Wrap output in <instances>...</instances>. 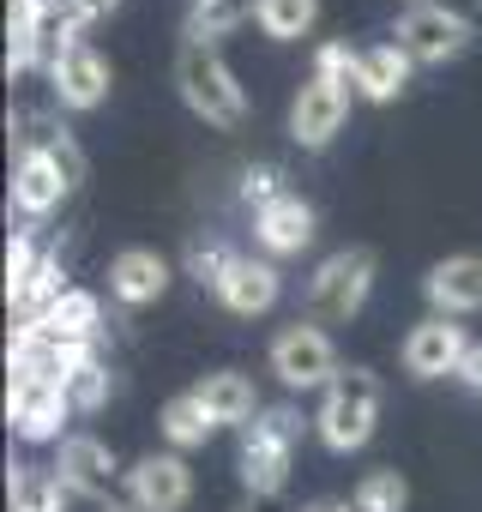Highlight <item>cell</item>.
<instances>
[{
  "label": "cell",
  "instance_id": "cell-11",
  "mask_svg": "<svg viewBox=\"0 0 482 512\" xmlns=\"http://www.w3.org/2000/svg\"><path fill=\"white\" fill-rule=\"evenodd\" d=\"M49 85L61 97V109H97L109 97V61L91 49V43H67L55 61H49Z\"/></svg>",
  "mask_w": 482,
  "mask_h": 512
},
{
  "label": "cell",
  "instance_id": "cell-8",
  "mask_svg": "<svg viewBox=\"0 0 482 512\" xmlns=\"http://www.w3.org/2000/svg\"><path fill=\"white\" fill-rule=\"evenodd\" d=\"M127 494L139 512H181L187 494H193V470L181 452H145L133 470H127Z\"/></svg>",
  "mask_w": 482,
  "mask_h": 512
},
{
  "label": "cell",
  "instance_id": "cell-14",
  "mask_svg": "<svg viewBox=\"0 0 482 512\" xmlns=\"http://www.w3.org/2000/svg\"><path fill=\"white\" fill-rule=\"evenodd\" d=\"M13 145H19V157H55V163L67 169L73 187L85 181V151L73 145V133H67L55 115H43V109H19V115H13Z\"/></svg>",
  "mask_w": 482,
  "mask_h": 512
},
{
  "label": "cell",
  "instance_id": "cell-23",
  "mask_svg": "<svg viewBox=\"0 0 482 512\" xmlns=\"http://www.w3.org/2000/svg\"><path fill=\"white\" fill-rule=\"evenodd\" d=\"M7 494H13V512H67V482L61 470H43V464H13Z\"/></svg>",
  "mask_w": 482,
  "mask_h": 512
},
{
  "label": "cell",
  "instance_id": "cell-24",
  "mask_svg": "<svg viewBox=\"0 0 482 512\" xmlns=\"http://www.w3.org/2000/svg\"><path fill=\"white\" fill-rule=\"evenodd\" d=\"M157 428H163V440H169L175 452H187V446H205V434H211L217 422L205 416V404H199L193 392H181V398H169V404H163Z\"/></svg>",
  "mask_w": 482,
  "mask_h": 512
},
{
  "label": "cell",
  "instance_id": "cell-37",
  "mask_svg": "<svg viewBox=\"0 0 482 512\" xmlns=\"http://www.w3.org/2000/svg\"><path fill=\"white\" fill-rule=\"evenodd\" d=\"M103 512H139V506H115V500H109V506H103Z\"/></svg>",
  "mask_w": 482,
  "mask_h": 512
},
{
  "label": "cell",
  "instance_id": "cell-10",
  "mask_svg": "<svg viewBox=\"0 0 482 512\" xmlns=\"http://www.w3.org/2000/svg\"><path fill=\"white\" fill-rule=\"evenodd\" d=\"M464 356H470V338H464V326H458V320H446V314H434V320L410 326V338H404V368H410L416 380L458 374V368H464Z\"/></svg>",
  "mask_w": 482,
  "mask_h": 512
},
{
  "label": "cell",
  "instance_id": "cell-29",
  "mask_svg": "<svg viewBox=\"0 0 482 512\" xmlns=\"http://www.w3.org/2000/svg\"><path fill=\"white\" fill-rule=\"evenodd\" d=\"M109 386H115L109 368L91 356V362H79V368L67 374V404H73L79 416H85V410H103V404H109Z\"/></svg>",
  "mask_w": 482,
  "mask_h": 512
},
{
  "label": "cell",
  "instance_id": "cell-12",
  "mask_svg": "<svg viewBox=\"0 0 482 512\" xmlns=\"http://www.w3.org/2000/svg\"><path fill=\"white\" fill-rule=\"evenodd\" d=\"M67 416H73L67 386H55V380H19L13 374V386H7V422L25 440H55Z\"/></svg>",
  "mask_w": 482,
  "mask_h": 512
},
{
  "label": "cell",
  "instance_id": "cell-5",
  "mask_svg": "<svg viewBox=\"0 0 482 512\" xmlns=\"http://www.w3.org/2000/svg\"><path fill=\"white\" fill-rule=\"evenodd\" d=\"M272 374L290 386V392H326L344 368H338V350H332V338H326V326L320 320H296V326H284L278 338H272Z\"/></svg>",
  "mask_w": 482,
  "mask_h": 512
},
{
  "label": "cell",
  "instance_id": "cell-6",
  "mask_svg": "<svg viewBox=\"0 0 482 512\" xmlns=\"http://www.w3.org/2000/svg\"><path fill=\"white\" fill-rule=\"evenodd\" d=\"M398 49L416 61V67H446L470 49V19L452 13V7H434V0H416V7L398 19Z\"/></svg>",
  "mask_w": 482,
  "mask_h": 512
},
{
  "label": "cell",
  "instance_id": "cell-36",
  "mask_svg": "<svg viewBox=\"0 0 482 512\" xmlns=\"http://www.w3.org/2000/svg\"><path fill=\"white\" fill-rule=\"evenodd\" d=\"M308 512H356V506H344V500H314Z\"/></svg>",
  "mask_w": 482,
  "mask_h": 512
},
{
  "label": "cell",
  "instance_id": "cell-34",
  "mask_svg": "<svg viewBox=\"0 0 482 512\" xmlns=\"http://www.w3.org/2000/svg\"><path fill=\"white\" fill-rule=\"evenodd\" d=\"M458 380H464L470 392H482V344H470V356H464V368H458Z\"/></svg>",
  "mask_w": 482,
  "mask_h": 512
},
{
  "label": "cell",
  "instance_id": "cell-32",
  "mask_svg": "<svg viewBox=\"0 0 482 512\" xmlns=\"http://www.w3.org/2000/svg\"><path fill=\"white\" fill-rule=\"evenodd\" d=\"M356 61H362V55H350L344 43H326V49H320V67H314V73H320V79H338V85L350 91V85H356Z\"/></svg>",
  "mask_w": 482,
  "mask_h": 512
},
{
  "label": "cell",
  "instance_id": "cell-33",
  "mask_svg": "<svg viewBox=\"0 0 482 512\" xmlns=\"http://www.w3.org/2000/svg\"><path fill=\"white\" fill-rule=\"evenodd\" d=\"M241 193H248L254 205H272V199H284V187H278V169H248Z\"/></svg>",
  "mask_w": 482,
  "mask_h": 512
},
{
  "label": "cell",
  "instance_id": "cell-16",
  "mask_svg": "<svg viewBox=\"0 0 482 512\" xmlns=\"http://www.w3.org/2000/svg\"><path fill=\"white\" fill-rule=\"evenodd\" d=\"M428 302L452 320V314H476L482 308V253H446L428 272Z\"/></svg>",
  "mask_w": 482,
  "mask_h": 512
},
{
  "label": "cell",
  "instance_id": "cell-35",
  "mask_svg": "<svg viewBox=\"0 0 482 512\" xmlns=\"http://www.w3.org/2000/svg\"><path fill=\"white\" fill-rule=\"evenodd\" d=\"M73 7H79L85 19H103V13H115V7H121V0H73Z\"/></svg>",
  "mask_w": 482,
  "mask_h": 512
},
{
  "label": "cell",
  "instance_id": "cell-27",
  "mask_svg": "<svg viewBox=\"0 0 482 512\" xmlns=\"http://www.w3.org/2000/svg\"><path fill=\"white\" fill-rule=\"evenodd\" d=\"M314 19H320V0H260V31L278 37V43L308 37Z\"/></svg>",
  "mask_w": 482,
  "mask_h": 512
},
{
  "label": "cell",
  "instance_id": "cell-2",
  "mask_svg": "<svg viewBox=\"0 0 482 512\" xmlns=\"http://www.w3.org/2000/svg\"><path fill=\"white\" fill-rule=\"evenodd\" d=\"M296 434H302V416L290 404L278 410H260L241 434V452H235V470H241V488L254 500H272L284 482H290V458H296Z\"/></svg>",
  "mask_w": 482,
  "mask_h": 512
},
{
  "label": "cell",
  "instance_id": "cell-25",
  "mask_svg": "<svg viewBox=\"0 0 482 512\" xmlns=\"http://www.w3.org/2000/svg\"><path fill=\"white\" fill-rule=\"evenodd\" d=\"M241 19H260V0H193L187 37H199V43H217V37H229Z\"/></svg>",
  "mask_w": 482,
  "mask_h": 512
},
{
  "label": "cell",
  "instance_id": "cell-22",
  "mask_svg": "<svg viewBox=\"0 0 482 512\" xmlns=\"http://www.w3.org/2000/svg\"><path fill=\"white\" fill-rule=\"evenodd\" d=\"M97 320H103L97 296H91V290H67L49 314H37V320H25V326L49 332V338H61V344H91V338H97Z\"/></svg>",
  "mask_w": 482,
  "mask_h": 512
},
{
  "label": "cell",
  "instance_id": "cell-20",
  "mask_svg": "<svg viewBox=\"0 0 482 512\" xmlns=\"http://www.w3.org/2000/svg\"><path fill=\"white\" fill-rule=\"evenodd\" d=\"M67 193H73V181H67V169H61L55 157H19V175H13V205H19L25 217H49Z\"/></svg>",
  "mask_w": 482,
  "mask_h": 512
},
{
  "label": "cell",
  "instance_id": "cell-1",
  "mask_svg": "<svg viewBox=\"0 0 482 512\" xmlns=\"http://www.w3.org/2000/svg\"><path fill=\"white\" fill-rule=\"evenodd\" d=\"M175 85H181V103H187L205 127H241V121H248V97H241L235 73L223 67L217 43L187 37L181 55H175Z\"/></svg>",
  "mask_w": 482,
  "mask_h": 512
},
{
  "label": "cell",
  "instance_id": "cell-31",
  "mask_svg": "<svg viewBox=\"0 0 482 512\" xmlns=\"http://www.w3.org/2000/svg\"><path fill=\"white\" fill-rule=\"evenodd\" d=\"M37 260H43L37 235H31V229H19V235L7 241V296H13V290H19V284L31 278V272H37Z\"/></svg>",
  "mask_w": 482,
  "mask_h": 512
},
{
  "label": "cell",
  "instance_id": "cell-9",
  "mask_svg": "<svg viewBox=\"0 0 482 512\" xmlns=\"http://www.w3.org/2000/svg\"><path fill=\"white\" fill-rule=\"evenodd\" d=\"M55 0H7V73L55 61Z\"/></svg>",
  "mask_w": 482,
  "mask_h": 512
},
{
  "label": "cell",
  "instance_id": "cell-21",
  "mask_svg": "<svg viewBox=\"0 0 482 512\" xmlns=\"http://www.w3.org/2000/svg\"><path fill=\"white\" fill-rule=\"evenodd\" d=\"M410 55L398 49V43H380V49H362V61H356V91L368 97V103H392L404 85H410Z\"/></svg>",
  "mask_w": 482,
  "mask_h": 512
},
{
  "label": "cell",
  "instance_id": "cell-26",
  "mask_svg": "<svg viewBox=\"0 0 482 512\" xmlns=\"http://www.w3.org/2000/svg\"><path fill=\"white\" fill-rule=\"evenodd\" d=\"M61 296H67V290H61V260H55V253H43V260H37V272H31V278H25V284L7 296V302H13L25 320H37V314H49Z\"/></svg>",
  "mask_w": 482,
  "mask_h": 512
},
{
  "label": "cell",
  "instance_id": "cell-7",
  "mask_svg": "<svg viewBox=\"0 0 482 512\" xmlns=\"http://www.w3.org/2000/svg\"><path fill=\"white\" fill-rule=\"evenodd\" d=\"M344 115H350V91L338 85V79H308L302 91H296V103H290V139L302 145V151H326L332 145V133L344 127Z\"/></svg>",
  "mask_w": 482,
  "mask_h": 512
},
{
  "label": "cell",
  "instance_id": "cell-30",
  "mask_svg": "<svg viewBox=\"0 0 482 512\" xmlns=\"http://www.w3.org/2000/svg\"><path fill=\"white\" fill-rule=\"evenodd\" d=\"M235 260H241V253H229L223 241H193V247H187V278H199V284H211V290H217V284L229 278V266H235Z\"/></svg>",
  "mask_w": 482,
  "mask_h": 512
},
{
  "label": "cell",
  "instance_id": "cell-15",
  "mask_svg": "<svg viewBox=\"0 0 482 512\" xmlns=\"http://www.w3.org/2000/svg\"><path fill=\"white\" fill-rule=\"evenodd\" d=\"M61 482L73 488V494H91V500H109L115 494V452L97 440V434H67L61 440Z\"/></svg>",
  "mask_w": 482,
  "mask_h": 512
},
{
  "label": "cell",
  "instance_id": "cell-19",
  "mask_svg": "<svg viewBox=\"0 0 482 512\" xmlns=\"http://www.w3.org/2000/svg\"><path fill=\"white\" fill-rule=\"evenodd\" d=\"M193 398L205 404V416L223 428V422H254L260 416V392H254V380L248 374H235V368H217V374H205L199 386H193Z\"/></svg>",
  "mask_w": 482,
  "mask_h": 512
},
{
  "label": "cell",
  "instance_id": "cell-13",
  "mask_svg": "<svg viewBox=\"0 0 482 512\" xmlns=\"http://www.w3.org/2000/svg\"><path fill=\"white\" fill-rule=\"evenodd\" d=\"M169 290V260L157 247H121L109 260V296L127 308H151Z\"/></svg>",
  "mask_w": 482,
  "mask_h": 512
},
{
  "label": "cell",
  "instance_id": "cell-4",
  "mask_svg": "<svg viewBox=\"0 0 482 512\" xmlns=\"http://www.w3.org/2000/svg\"><path fill=\"white\" fill-rule=\"evenodd\" d=\"M374 290V253L368 247H338L332 260H320V272L308 278V320L320 326H344L362 314Z\"/></svg>",
  "mask_w": 482,
  "mask_h": 512
},
{
  "label": "cell",
  "instance_id": "cell-18",
  "mask_svg": "<svg viewBox=\"0 0 482 512\" xmlns=\"http://www.w3.org/2000/svg\"><path fill=\"white\" fill-rule=\"evenodd\" d=\"M278 266L272 260H235L229 266V278L217 284V302L229 308V314H241V320H254V314H266L272 302H278Z\"/></svg>",
  "mask_w": 482,
  "mask_h": 512
},
{
  "label": "cell",
  "instance_id": "cell-28",
  "mask_svg": "<svg viewBox=\"0 0 482 512\" xmlns=\"http://www.w3.org/2000/svg\"><path fill=\"white\" fill-rule=\"evenodd\" d=\"M356 512H404L410 506V482L398 476V470H368L362 482H356V500H350Z\"/></svg>",
  "mask_w": 482,
  "mask_h": 512
},
{
  "label": "cell",
  "instance_id": "cell-3",
  "mask_svg": "<svg viewBox=\"0 0 482 512\" xmlns=\"http://www.w3.org/2000/svg\"><path fill=\"white\" fill-rule=\"evenodd\" d=\"M374 422H380V380L368 368H344L320 398V416H314L320 440L332 452H356V446H368Z\"/></svg>",
  "mask_w": 482,
  "mask_h": 512
},
{
  "label": "cell",
  "instance_id": "cell-17",
  "mask_svg": "<svg viewBox=\"0 0 482 512\" xmlns=\"http://www.w3.org/2000/svg\"><path fill=\"white\" fill-rule=\"evenodd\" d=\"M254 241H260L266 253H302V247L314 241V205L296 199V193L260 205V211H254Z\"/></svg>",
  "mask_w": 482,
  "mask_h": 512
}]
</instances>
